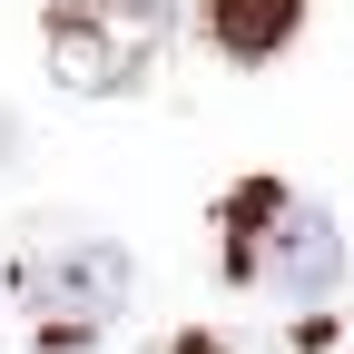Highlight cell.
Listing matches in <instances>:
<instances>
[{"instance_id":"6","label":"cell","mask_w":354,"mask_h":354,"mask_svg":"<svg viewBox=\"0 0 354 354\" xmlns=\"http://www.w3.org/2000/svg\"><path fill=\"white\" fill-rule=\"evenodd\" d=\"M50 354H99V344H50Z\"/></svg>"},{"instance_id":"2","label":"cell","mask_w":354,"mask_h":354,"mask_svg":"<svg viewBox=\"0 0 354 354\" xmlns=\"http://www.w3.org/2000/svg\"><path fill=\"white\" fill-rule=\"evenodd\" d=\"M167 50V0H50V79L79 99L138 88Z\"/></svg>"},{"instance_id":"4","label":"cell","mask_w":354,"mask_h":354,"mask_svg":"<svg viewBox=\"0 0 354 354\" xmlns=\"http://www.w3.org/2000/svg\"><path fill=\"white\" fill-rule=\"evenodd\" d=\"M295 30H305V0H207V39L236 69H266Z\"/></svg>"},{"instance_id":"5","label":"cell","mask_w":354,"mask_h":354,"mask_svg":"<svg viewBox=\"0 0 354 354\" xmlns=\"http://www.w3.org/2000/svg\"><path fill=\"white\" fill-rule=\"evenodd\" d=\"M167 354H227V344H216V335H177Z\"/></svg>"},{"instance_id":"3","label":"cell","mask_w":354,"mask_h":354,"mask_svg":"<svg viewBox=\"0 0 354 354\" xmlns=\"http://www.w3.org/2000/svg\"><path fill=\"white\" fill-rule=\"evenodd\" d=\"M128 286H138V266H128V246H109V236H79V246H50V256L20 266V305L39 315L50 344H88L99 325H118Z\"/></svg>"},{"instance_id":"1","label":"cell","mask_w":354,"mask_h":354,"mask_svg":"<svg viewBox=\"0 0 354 354\" xmlns=\"http://www.w3.org/2000/svg\"><path fill=\"white\" fill-rule=\"evenodd\" d=\"M216 266L227 286H256V295H286V305H325L344 286V236L315 197L276 187V177H246L216 216Z\"/></svg>"}]
</instances>
